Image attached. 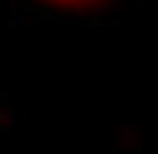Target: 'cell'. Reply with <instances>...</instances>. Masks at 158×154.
I'll list each match as a JSON object with an SVG mask.
<instances>
[{"instance_id":"obj_1","label":"cell","mask_w":158,"mask_h":154,"mask_svg":"<svg viewBox=\"0 0 158 154\" xmlns=\"http://www.w3.org/2000/svg\"><path fill=\"white\" fill-rule=\"evenodd\" d=\"M41 2L64 12H88L103 6L107 0H41Z\"/></svg>"}]
</instances>
